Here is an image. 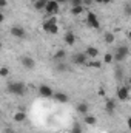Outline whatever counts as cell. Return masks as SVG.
Returning <instances> with one entry per match:
<instances>
[{
	"label": "cell",
	"instance_id": "cell-10",
	"mask_svg": "<svg viewBox=\"0 0 131 133\" xmlns=\"http://www.w3.org/2000/svg\"><path fill=\"white\" fill-rule=\"evenodd\" d=\"M53 98L57 101V102H60V104H66V102L69 101V96H68V95H65L63 91H54Z\"/></svg>",
	"mask_w": 131,
	"mask_h": 133
},
{
	"label": "cell",
	"instance_id": "cell-7",
	"mask_svg": "<svg viewBox=\"0 0 131 133\" xmlns=\"http://www.w3.org/2000/svg\"><path fill=\"white\" fill-rule=\"evenodd\" d=\"M39 93H40V96H43V98H53V95H54L53 88L48 87V85H45V84H42V85L39 87Z\"/></svg>",
	"mask_w": 131,
	"mask_h": 133
},
{
	"label": "cell",
	"instance_id": "cell-4",
	"mask_svg": "<svg viewBox=\"0 0 131 133\" xmlns=\"http://www.w3.org/2000/svg\"><path fill=\"white\" fill-rule=\"evenodd\" d=\"M86 23H88V26H91V28H94V30H99V28H100L97 16H96L94 12H88V14H86Z\"/></svg>",
	"mask_w": 131,
	"mask_h": 133
},
{
	"label": "cell",
	"instance_id": "cell-21",
	"mask_svg": "<svg viewBox=\"0 0 131 133\" xmlns=\"http://www.w3.org/2000/svg\"><path fill=\"white\" fill-rule=\"evenodd\" d=\"M65 57H66V51L65 50H57L56 54H54V59H56V61H63Z\"/></svg>",
	"mask_w": 131,
	"mask_h": 133
},
{
	"label": "cell",
	"instance_id": "cell-2",
	"mask_svg": "<svg viewBox=\"0 0 131 133\" xmlns=\"http://www.w3.org/2000/svg\"><path fill=\"white\" fill-rule=\"evenodd\" d=\"M128 54H130V48H128L127 45H120V46L116 50V53L113 54V59H116L117 62H122V61H125V59L128 57Z\"/></svg>",
	"mask_w": 131,
	"mask_h": 133
},
{
	"label": "cell",
	"instance_id": "cell-3",
	"mask_svg": "<svg viewBox=\"0 0 131 133\" xmlns=\"http://www.w3.org/2000/svg\"><path fill=\"white\" fill-rule=\"evenodd\" d=\"M59 8H60V5H59L56 0H48V3H46V6H45L43 11H45L48 16H54V14L59 12Z\"/></svg>",
	"mask_w": 131,
	"mask_h": 133
},
{
	"label": "cell",
	"instance_id": "cell-22",
	"mask_svg": "<svg viewBox=\"0 0 131 133\" xmlns=\"http://www.w3.org/2000/svg\"><path fill=\"white\" fill-rule=\"evenodd\" d=\"M9 76V68L5 65L0 66V77H8Z\"/></svg>",
	"mask_w": 131,
	"mask_h": 133
},
{
	"label": "cell",
	"instance_id": "cell-14",
	"mask_svg": "<svg viewBox=\"0 0 131 133\" xmlns=\"http://www.w3.org/2000/svg\"><path fill=\"white\" fill-rule=\"evenodd\" d=\"M105 110H106V113H108V115H113V113L116 111V104H114V101H113V99H106Z\"/></svg>",
	"mask_w": 131,
	"mask_h": 133
},
{
	"label": "cell",
	"instance_id": "cell-35",
	"mask_svg": "<svg viewBox=\"0 0 131 133\" xmlns=\"http://www.w3.org/2000/svg\"><path fill=\"white\" fill-rule=\"evenodd\" d=\"M93 2H96V3H99V5H102V0H93Z\"/></svg>",
	"mask_w": 131,
	"mask_h": 133
},
{
	"label": "cell",
	"instance_id": "cell-12",
	"mask_svg": "<svg viewBox=\"0 0 131 133\" xmlns=\"http://www.w3.org/2000/svg\"><path fill=\"white\" fill-rule=\"evenodd\" d=\"M69 12H71L72 16H82V14L85 12V6H83V5H77V6H71V9H69Z\"/></svg>",
	"mask_w": 131,
	"mask_h": 133
},
{
	"label": "cell",
	"instance_id": "cell-11",
	"mask_svg": "<svg viewBox=\"0 0 131 133\" xmlns=\"http://www.w3.org/2000/svg\"><path fill=\"white\" fill-rule=\"evenodd\" d=\"M85 54H86V57H91V59H96L99 56V50L96 46H88L86 50H85Z\"/></svg>",
	"mask_w": 131,
	"mask_h": 133
},
{
	"label": "cell",
	"instance_id": "cell-33",
	"mask_svg": "<svg viewBox=\"0 0 131 133\" xmlns=\"http://www.w3.org/2000/svg\"><path fill=\"white\" fill-rule=\"evenodd\" d=\"M111 0H102V5H106V3H110Z\"/></svg>",
	"mask_w": 131,
	"mask_h": 133
},
{
	"label": "cell",
	"instance_id": "cell-13",
	"mask_svg": "<svg viewBox=\"0 0 131 133\" xmlns=\"http://www.w3.org/2000/svg\"><path fill=\"white\" fill-rule=\"evenodd\" d=\"M76 110H77V113H80L82 116H83V115H88V104H86V102H79V104L76 105Z\"/></svg>",
	"mask_w": 131,
	"mask_h": 133
},
{
	"label": "cell",
	"instance_id": "cell-30",
	"mask_svg": "<svg viewBox=\"0 0 131 133\" xmlns=\"http://www.w3.org/2000/svg\"><path fill=\"white\" fill-rule=\"evenodd\" d=\"M125 14H127V16H130V14H131V8H130V5H125Z\"/></svg>",
	"mask_w": 131,
	"mask_h": 133
},
{
	"label": "cell",
	"instance_id": "cell-37",
	"mask_svg": "<svg viewBox=\"0 0 131 133\" xmlns=\"http://www.w3.org/2000/svg\"><path fill=\"white\" fill-rule=\"evenodd\" d=\"M31 2H33V3H34V2H35V0H31Z\"/></svg>",
	"mask_w": 131,
	"mask_h": 133
},
{
	"label": "cell",
	"instance_id": "cell-15",
	"mask_svg": "<svg viewBox=\"0 0 131 133\" xmlns=\"http://www.w3.org/2000/svg\"><path fill=\"white\" fill-rule=\"evenodd\" d=\"M83 122H85L86 125H96V124H97V119H96V116H93V115H83Z\"/></svg>",
	"mask_w": 131,
	"mask_h": 133
},
{
	"label": "cell",
	"instance_id": "cell-20",
	"mask_svg": "<svg viewBox=\"0 0 131 133\" xmlns=\"http://www.w3.org/2000/svg\"><path fill=\"white\" fill-rule=\"evenodd\" d=\"M103 39H105L106 43H113L116 40V36H114V33H111V31H106V33L103 34Z\"/></svg>",
	"mask_w": 131,
	"mask_h": 133
},
{
	"label": "cell",
	"instance_id": "cell-16",
	"mask_svg": "<svg viewBox=\"0 0 131 133\" xmlns=\"http://www.w3.org/2000/svg\"><path fill=\"white\" fill-rule=\"evenodd\" d=\"M46 3H48V0H35V2L33 3L34 9H37V11H43L45 6H46Z\"/></svg>",
	"mask_w": 131,
	"mask_h": 133
},
{
	"label": "cell",
	"instance_id": "cell-8",
	"mask_svg": "<svg viewBox=\"0 0 131 133\" xmlns=\"http://www.w3.org/2000/svg\"><path fill=\"white\" fill-rule=\"evenodd\" d=\"M117 98H119V101H128L130 99V88L128 87H119L117 88Z\"/></svg>",
	"mask_w": 131,
	"mask_h": 133
},
{
	"label": "cell",
	"instance_id": "cell-27",
	"mask_svg": "<svg viewBox=\"0 0 131 133\" xmlns=\"http://www.w3.org/2000/svg\"><path fill=\"white\" fill-rule=\"evenodd\" d=\"M72 133H82V129H80L79 124H74V127H72Z\"/></svg>",
	"mask_w": 131,
	"mask_h": 133
},
{
	"label": "cell",
	"instance_id": "cell-9",
	"mask_svg": "<svg viewBox=\"0 0 131 133\" xmlns=\"http://www.w3.org/2000/svg\"><path fill=\"white\" fill-rule=\"evenodd\" d=\"M20 62H22V65L25 66L26 70H33L34 66H35V61H34L33 57H30V56H22Z\"/></svg>",
	"mask_w": 131,
	"mask_h": 133
},
{
	"label": "cell",
	"instance_id": "cell-19",
	"mask_svg": "<svg viewBox=\"0 0 131 133\" xmlns=\"http://www.w3.org/2000/svg\"><path fill=\"white\" fill-rule=\"evenodd\" d=\"M26 119V113L25 111H17L16 115H14V121L16 122H23Z\"/></svg>",
	"mask_w": 131,
	"mask_h": 133
},
{
	"label": "cell",
	"instance_id": "cell-17",
	"mask_svg": "<svg viewBox=\"0 0 131 133\" xmlns=\"http://www.w3.org/2000/svg\"><path fill=\"white\" fill-rule=\"evenodd\" d=\"M54 23H57V20H56L54 17H49V19H46V20L43 22V30H45V31L48 33V30H49V28H51V26H53Z\"/></svg>",
	"mask_w": 131,
	"mask_h": 133
},
{
	"label": "cell",
	"instance_id": "cell-36",
	"mask_svg": "<svg viewBox=\"0 0 131 133\" xmlns=\"http://www.w3.org/2000/svg\"><path fill=\"white\" fill-rule=\"evenodd\" d=\"M2 46H3V43H2V42H0V50H2Z\"/></svg>",
	"mask_w": 131,
	"mask_h": 133
},
{
	"label": "cell",
	"instance_id": "cell-28",
	"mask_svg": "<svg viewBox=\"0 0 131 133\" xmlns=\"http://www.w3.org/2000/svg\"><path fill=\"white\" fill-rule=\"evenodd\" d=\"M71 3V6H77V5H82V0H68Z\"/></svg>",
	"mask_w": 131,
	"mask_h": 133
},
{
	"label": "cell",
	"instance_id": "cell-5",
	"mask_svg": "<svg viewBox=\"0 0 131 133\" xmlns=\"http://www.w3.org/2000/svg\"><path fill=\"white\" fill-rule=\"evenodd\" d=\"M86 54L85 53H76V54H72V57H71V61H72V64H76V65H85L86 64Z\"/></svg>",
	"mask_w": 131,
	"mask_h": 133
},
{
	"label": "cell",
	"instance_id": "cell-29",
	"mask_svg": "<svg viewBox=\"0 0 131 133\" xmlns=\"http://www.w3.org/2000/svg\"><path fill=\"white\" fill-rule=\"evenodd\" d=\"M8 6V0H0V8H6Z\"/></svg>",
	"mask_w": 131,
	"mask_h": 133
},
{
	"label": "cell",
	"instance_id": "cell-1",
	"mask_svg": "<svg viewBox=\"0 0 131 133\" xmlns=\"http://www.w3.org/2000/svg\"><path fill=\"white\" fill-rule=\"evenodd\" d=\"M6 88H8V93H11L14 96H25V93H26V87L23 82H9Z\"/></svg>",
	"mask_w": 131,
	"mask_h": 133
},
{
	"label": "cell",
	"instance_id": "cell-32",
	"mask_svg": "<svg viewBox=\"0 0 131 133\" xmlns=\"http://www.w3.org/2000/svg\"><path fill=\"white\" fill-rule=\"evenodd\" d=\"M56 2H57V3H59V5H60V3H66V2H68V0H56Z\"/></svg>",
	"mask_w": 131,
	"mask_h": 133
},
{
	"label": "cell",
	"instance_id": "cell-24",
	"mask_svg": "<svg viewBox=\"0 0 131 133\" xmlns=\"http://www.w3.org/2000/svg\"><path fill=\"white\" fill-rule=\"evenodd\" d=\"M113 61H114V59H113V54H111V53H106V54L103 56V62H105V64H111Z\"/></svg>",
	"mask_w": 131,
	"mask_h": 133
},
{
	"label": "cell",
	"instance_id": "cell-34",
	"mask_svg": "<svg viewBox=\"0 0 131 133\" xmlns=\"http://www.w3.org/2000/svg\"><path fill=\"white\" fill-rule=\"evenodd\" d=\"M6 133H17V132H12L11 129H6Z\"/></svg>",
	"mask_w": 131,
	"mask_h": 133
},
{
	"label": "cell",
	"instance_id": "cell-25",
	"mask_svg": "<svg viewBox=\"0 0 131 133\" xmlns=\"http://www.w3.org/2000/svg\"><path fill=\"white\" fill-rule=\"evenodd\" d=\"M48 33H49V34H57V33H59V25H57V23H54V25L48 30Z\"/></svg>",
	"mask_w": 131,
	"mask_h": 133
},
{
	"label": "cell",
	"instance_id": "cell-31",
	"mask_svg": "<svg viewBox=\"0 0 131 133\" xmlns=\"http://www.w3.org/2000/svg\"><path fill=\"white\" fill-rule=\"evenodd\" d=\"M3 20H5V16H3V12H0V23H2Z\"/></svg>",
	"mask_w": 131,
	"mask_h": 133
},
{
	"label": "cell",
	"instance_id": "cell-6",
	"mask_svg": "<svg viewBox=\"0 0 131 133\" xmlns=\"http://www.w3.org/2000/svg\"><path fill=\"white\" fill-rule=\"evenodd\" d=\"M9 33H11V36H14V37H17V39H25V37H26V31H25V28H22V26H12V28L9 30Z\"/></svg>",
	"mask_w": 131,
	"mask_h": 133
},
{
	"label": "cell",
	"instance_id": "cell-18",
	"mask_svg": "<svg viewBox=\"0 0 131 133\" xmlns=\"http://www.w3.org/2000/svg\"><path fill=\"white\" fill-rule=\"evenodd\" d=\"M65 43L66 45H74L76 43V36L71 33V31L65 34Z\"/></svg>",
	"mask_w": 131,
	"mask_h": 133
},
{
	"label": "cell",
	"instance_id": "cell-23",
	"mask_svg": "<svg viewBox=\"0 0 131 133\" xmlns=\"http://www.w3.org/2000/svg\"><path fill=\"white\" fill-rule=\"evenodd\" d=\"M88 65L91 66V68H96V70H99V68H102V62H100V61H96V59H93Z\"/></svg>",
	"mask_w": 131,
	"mask_h": 133
},
{
	"label": "cell",
	"instance_id": "cell-26",
	"mask_svg": "<svg viewBox=\"0 0 131 133\" xmlns=\"http://www.w3.org/2000/svg\"><path fill=\"white\" fill-rule=\"evenodd\" d=\"M56 70H57V71H66V70H68V65H66V64H57Z\"/></svg>",
	"mask_w": 131,
	"mask_h": 133
}]
</instances>
